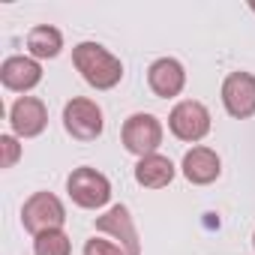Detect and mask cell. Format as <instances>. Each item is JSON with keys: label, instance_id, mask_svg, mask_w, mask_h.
<instances>
[{"label": "cell", "instance_id": "1", "mask_svg": "<svg viewBox=\"0 0 255 255\" xmlns=\"http://www.w3.org/2000/svg\"><path fill=\"white\" fill-rule=\"evenodd\" d=\"M72 63L81 78L96 90H111L123 78V63L99 42H78L72 48Z\"/></svg>", "mask_w": 255, "mask_h": 255}, {"label": "cell", "instance_id": "2", "mask_svg": "<svg viewBox=\"0 0 255 255\" xmlns=\"http://www.w3.org/2000/svg\"><path fill=\"white\" fill-rule=\"evenodd\" d=\"M120 138H123V147L132 156H138V159L153 156L162 144V123H159V117H153L147 111H138L132 117H126Z\"/></svg>", "mask_w": 255, "mask_h": 255}, {"label": "cell", "instance_id": "3", "mask_svg": "<svg viewBox=\"0 0 255 255\" xmlns=\"http://www.w3.org/2000/svg\"><path fill=\"white\" fill-rule=\"evenodd\" d=\"M66 192H69V198H72L78 207H84V210H99V207H105L108 198H111V183H108V177H105L102 171L81 165V168H75V171L66 177Z\"/></svg>", "mask_w": 255, "mask_h": 255}, {"label": "cell", "instance_id": "4", "mask_svg": "<svg viewBox=\"0 0 255 255\" xmlns=\"http://www.w3.org/2000/svg\"><path fill=\"white\" fill-rule=\"evenodd\" d=\"M63 126L78 141H96L105 129V117H102V108L93 99L75 96L63 105Z\"/></svg>", "mask_w": 255, "mask_h": 255}, {"label": "cell", "instance_id": "5", "mask_svg": "<svg viewBox=\"0 0 255 255\" xmlns=\"http://www.w3.org/2000/svg\"><path fill=\"white\" fill-rule=\"evenodd\" d=\"M21 222L24 228L36 237L42 231H54V228H63L66 222V207L63 201L54 195V192H33L24 207H21Z\"/></svg>", "mask_w": 255, "mask_h": 255}, {"label": "cell", "instance_id": "6", "mask_svg": "<svg viewBox=\"0 0 255 255\" xmlns=\"http://www.w3.org/2000/svg\"><path fill=\"white\" fill-rule=\"evenodd\" d=\"M168 129L180 141H201L210 132V111L195 99H183L168 114Z\"/></svg>", "mask_w": 255, "mask_h": 255}, {"label": "cell", "instance_id": "7", "mask_svg": "<svg viewBox=\"0 0 255 255\" xmlns=\"http://www.w3.org/2000/svg\"><path fill=\"white\" fill-rule=\"evenodd\" d=\"M96 231L111 234V237L117 240V246H123L126 255H141L138 228H135V219H132V213H129V207H126V204L108 207V210L96 219Z\"/></svg>", "mask_w": 255, "mask_h": 255}, {"label": "cell", "instance_id": "8", "mask_svg": "<svg viewBox=\"0 0 255 255\" xmlns=\"http://www.w3.org/2000/svg\"><path fill=\"white\" fill-rule=\"evenodd\" d=\"M222 105L234 120H246L255 114V75L252 72H231L222 81Z\"/></svg>", "mask_w": 255, "mask_h": 255}, {"label": "cell", "instance_id": "9", "mask_svg": "<svg viewBox=\"0 0 255 255\" xmlns=\"http://www.w3.org/2000/svg\"><path fill=\"white\" fill-rule=\"evenodd\" d=\"M9 126L18 138H36L48 126V108L36 96H18L9 108Z\"/></svg>", "mask_w": 255, "mask_h": 255}, {"label": "cell", "instance_id": "10", "mask_svg": "<svg viewBox=\"0 0 255 255\" xmlns=\"http://www.w3.org/2000/svg\"><path fill=\"white\" fill-rule=\"evenodd\" d=\"M147 84H150V90H153L156 96L174 99V96L186 87V69H183V63L174 60V57H159V60H153L150 69H147Z\"/></svg>", "mask_w": 255, "mask_h": 255}, {"label": "cell", "instance_id": "11", "mask_svg": "<svg viewBox=\"0 0 255 255\" xmlns=\"http://www.w3.org/2000/svg\"><path fill=\"white\" fill-rule=\"evenodd\" d=\"M0 81H3L6 90L27 93V90H33V87L42 81V66H39V60H33V57L12 54V57L3 60V66H0Z\"/></svg>", "mask_w": 255, "mask_h": 255}, {"label": "cell", "instance_id": "12", "mask_svg": "<svg viewBox=\"0 0 255 255\" xmlns=\"http://www.w3.org/2000/svg\"><path fill=\"white\" fill-rule=\"evenodd\" d=\"M219 174H222V162H219V153H216V150L201 147V144L192 147V150H186V156H183V177H186L189 183L207 186V183H213Z\"/></svg>", "mask_w": 255, "mask_h": 255}, {"label": "cell", "instance_id": "13", "mask_svg": "<svg viewBox=\"0 0 255 255\" xmlns=\"http://www.w3.org/2000/svg\"><path fill=\"white\" fill-rule=\"evenodd\" d=\"M135 180L138 186L144 189H165L171 180H174V162L162 153H153V156H144L138 159L135 165Z\"/></svg>", "mask_w": 255, "mask_h": 255}, {"label": "cell", "instance_id": "14", "mask_svg": "<svg viewBox=\"0 0 255 255\" xmlns=\"http://www.w3.org/2000/svg\"><path fill=\"white\" fill-rule=\"evenodd\" d=\"M60 48H63V33L51 24H36L27 33V51L33 60H51L60 54Z\"/></svg>", "mask_w": 255, "mask_h": 255}, {"label": "cell", "instance_id": "15", "mask_svg": "<svg viewBox=\"0 0 255 255\" xmlns=\"http://www.w3.org/2000/svg\"><path fill=\"white\" fill-rule=\"evenodd\" d=\"M69 252H72V240L63 228L42 231L33 237V255H69Z\"/></svg>", "mask_w": 255, "mask_h": 255}, {"label": "cell", "instance_id": "16", "mask_svg": "<svg viewBox=\"0 0 255 255\" xmlns=\"http://www.w3.org/2000/svg\"><path fill=\"white\" fill-rule=\"evenodd\" d=\"M0 153H3L0 165H3V168H12V165L21 159V144H18V135H0Z\"/></svg>", "mask_w": 255, "mask_h": 255}, {"label": "cell", "instance_id": "17", "mask_svg": "<svg viewBox=\"0 0 255 255\" xmlns=\"http://www.w3.org/2000/svg\"><path fill=\"white\" fill-rule=\"evenodd\" d=\"M84 255H126L123 246L111 243V240H99V237H90L84 243Z\"/></svg>", "mask_w": 255, "mask_h": 255}, {"label": "cell", "instance_id": "18", "mask_svg": "<svg viewBox=\"0 0 255 255\" xmlns=\"http://www.w3.org/2000/svg\"><path fill=\"white\" fill-rule=\"evenodd\" d=\"M249 9H252V12H255V0H252V3H249Z\"/></svg>", "mask_w": 255, "mask_h": 255}, {"label": "cell", "instance_id": "19", "mask_svg": "<svg viewBox=\"0 0 255 255\" xmlns=\"http://www.w3.org/2000/svg\"><path fill=\"white\" fill-rule=\"evenodd\" d=\"M252 246H255V234H252Z\"/></svg>", "mask_w": 255, "mask_h": 255}]
</instances>
